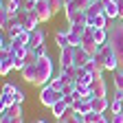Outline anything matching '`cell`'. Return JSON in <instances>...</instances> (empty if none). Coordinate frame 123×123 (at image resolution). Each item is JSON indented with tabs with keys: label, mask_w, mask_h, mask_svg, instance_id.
I'll list each match as a JSON object with an SVG mask.
<instances>
[{
	"label": "cell",
	"mask_w": 123,
	"mask_h": 123,
	"mask_svg": "<svg viewBox=\"0 0 123 123\" xmlns=\"http://www.w3.org/2000/svg\"><path fill=\"white\" fill-rule=\"evenodd\" d=\"M97 59H99V64L103 66V70H117V68H121V62H119V57H117V53H114V49L110 44H103V46H99V51H97V55H95Z\"/></svg>",
	"instance_id": "cell-1"
},
{
	"label": "cell",
	"mask_w": 123,
	"mask_h": 123,
	"mask_svg": "<svg viewBox=\"0 0 123 123\" xmlns=\"http://www.w3.org/2000/svg\"><path fill=\"white\" fill-rule=\"evenodd\" d=\"M35 64H37V81H35V86H46V84H51V79H53V70H55L51 55L37 57Z\"/></svg>",
	"instance_id": "cell-2"
},
{
	"label": "cell",
	"mask_w": 123,
	"mask_h": 123,
	"mask_svg": "<svg viewBox=\"0 0 123 123\" xmlns=\"http://www.w3.org/2000/svg\"><path fill=\"white\" fill-rule=\"evenodd\" d=\"M114 49L119 62H121V66H123V20L121 22H114L110 26V42H108Z\"/></svg>",
	"instance_id": "cell-3"
},
{
	"label": "cell",
	"mask_w": 123,
	"mask_h": 123,
	"mask_svg": "<svg viewBox=\"0 0 123 123\" xmlns=\"http://www.w3.org/2000/svg\"><path fill=\"white\" fill-rule=\"evenodd\" d=\"M64 99V92L62 90H57V88H53L51 84H46V86H42V90H40V103L44 105V108H53L57 101H62Z\"/></svg>",
	"instance_id": "cell-4"
},
{
	"label": "cell",
	"mask_w": 123,
	"mask_h": 123,
	"mask_svg": "<svg viewBox=\"0 0 123 123\" xmlns=\"http://www.w3.org/2000/svg\"><path fill=\"white\" fill-rule=\"evenodd\" d=\"M15 20H18V24L24 29V31H35L40 26V20L33 9H20L18 13H15Z\"/></svg>",
	"instance_id": "cell-5"
},
{
	"label": "cell",
	"mask_w": 123,
	"mask_h": 123,
	"mask_svg": "<svg viewBox=\"0 0 123 123\" xmlns=\"http://www.w3.org/2000/svg\"><path fill=\"white\" fill-rule=\"evenodd\" d=\"M64 15H66V22H68V24H88V15H86V11H81V9L66 7V9H64Z\"/></svg>",
	"instance_id": "cell-6"
},
{
	"label": "cell",
	"mask_w": 123,
	"mask_h": 123,
	"mask_svg": "<svg viewBox=\"0 0 123 123\" xmlns=\"http://www.w3.org/2000/svg\"><path fill=\"white\" fill-rule=\"evenodd\" d=\"M33 11H35V15H37L40 24H42V22H49L53 15H55V13L51 11V7H49V0H37V5L33 7Z\"/></svg>",
	"instance_id": "cell-7"
},
{
	"label": "cell",
	"mask_w": 123,
	"mask_h": 123,
	"mask_svg": "<svg viewBox=\"0 0 123 123\" xmlns=\"http://www.w3.org/2000/svg\"><path fill=\"white\" fill-rule=\"evenodd\" d=\"M75 66V46H68V49L59 51V70Z\"/></svg>",
	"instance_id": "cell-8"
},
{
	"label": "cell",
	"mask_w": 123,
	"mask_h": 123,
	"mask_svg": "<svg viewBox=\"0 0 123 123\" xmlns=\"http://www.w3.org/2000/svg\"><path fill=\"white\" fill-rule=\"evenodd\" d=\"M90 90L95 97H108V86H105V79H103V73L95 75V79L90 84Z\"/></svg>",
	"instance_id": "cell-9"
},
{
	"label": "cell",
	"mask_w": 123,
	"mask_h": 123,
	"mask_svg": "<svg viewBox=\"0 0 123 123\" xmlns=\"http://www.w3.org/2000/svg\"><path fill=\"white\" fill-rule=\"evenodd\" d=\"M101 5H103V13L108 15V20H119L121 18V9H119L117 0H101Z\"/></svg>",
	"instance_id": "cell-10"
},
{
	"label": "cell",
	"mask_w": 123,
	"mask_h": 123,
	"mask_svg": "<svg viewBox=\"0 0 123 123\" xmlns=\"http://www.w3.org/2000/svg\"><path fill=\"white\" fill-rule=\"evenodd\" d=\"M68 112H70V105L62 99V101H57L53 108H51V114L55 117V121H62L64 117H68Z\"/></svg>",
	"instance_id": "cell-11"
},
{
	"label": "cell",
	"mask_w": 123,
	"mask_h": 123,
	"mask_svg": "<svg viewBox=\"0 0 123 123\" xmlns=\"http://www.w3.org/2000/svg\"><path fill=\"white\" fill-rule=\"evenodd\" d=\"M46 40V31L44 29H35V31H31V40H29V49H37V46H42Z\"/></svg>",
	"instance_id": "cell-12"
},
{
	"label": "cell",
	"mask_w": 123,
	"mask_h": 123,
	"mask_svg": "<svg viewBox=\"0 0 123 123\" xmlns=\"http://www.w3.org/2000/svg\"><path fill=\"white\" fill-rule=\"evenodd\" d=\"M13 70V55L11 53H0V75H9Z\"/></svg>",
	"instance_id": "cell-13"
},
{
	"label": "cell",
	"mask_w": 123,
	"mask_h": 123,
	"mask_svg": "<svg viewBox=\"0 0 123 123\" xmlns=\"http://www.w3.org/2000/svg\"><path fill=\"white\" fill-rule=\"evenodd\" d=\"M22 79L26 84H33L35 86V81H37V64H26L22 68Z\"/></svg>",
	"instance_id": "cell-14"
},
{
	"label": "cell",
	"mask_w": 123,
	"mask_h": 123,
	"mask_svg": "<svg viewBox=\"0 0 123 123\" xmlns=\"http://www.w3.org/2000/svg\"><path fill=\"white\" fill-rule=\"evenodd\" d=\"M90 59H92L90 53H86L81 46H75V66H77V68H84Z\"/></svg>",
	"instance_id": "cell-15"
},
{
	"label": "cell",
	"mask_w": 123,
	"mask_h": 123,
	"mask_svg": "<svg viewBox=\"0 0 123 123\" xmlns=\"http://www.w3.org/2000/svg\"><path fill=\"white\" fill-rule=\"evenodd\" d=\"M92 110L99 112V114H105L108 110H110V99L108 97H95L92 99Z\"/></svg>",
	"instance_id": "cell-16"
},
{
	"label": "cell",
	"mask_w": 123,
	"mask_h": 123,
	"mask_svg": "<svg viewBox=\"0 0 123 123\" xmlns=\"http://www.w3.org/2000/svg\"><path fill=\"white\" fill-rule=\"evenodd\" d=\"M73 110L75 112H81V114H88V112H92V101H88V99H77L73 105Z\"/></svg>",
	"instance_id": "cell-17"
},
{
	"label": "cell",
	"mask_w": 123,
	"mask_h": 123,
	"mask_svg": "<svg viewBox=\"0 0 123 123\" xmlns=\"http://www.w3.org/2000/svg\"><path fill=\"white\" fill-rule=\"evenodd\" d=\"M88 24L95 26V29H108V15H105V13L92 15V18H88Z\"/></svg>",
	"instance_id": "cell-18"
},
{
	"label": "cell",
	"mask_w": 123,
	"mask_h": 123,
	"mask_svg": "<svg viewBox=\"0 0 123 123\" xmlns=\"http://www.w3.org/2000/svg\"><path fill=\"white\" fill-rule=\"evenodd\" d=\"M55 44L59 46V51H62V49H68V46H70L68 31H57V33H55Z\"/></svg>",
	"instance_id": "cell-19"
},
{
	"label": "cell",
	"mask_w": 123,
	"mask_h": 123,
	"mask_svg": "<svg viewBox=\"0 0 123 123\" xmlns=\"http://www.w3.org/2000/svg\"><path fill=\"white\" fill-rule=\"evenodd\" d=\"M95 42L99 46L108 44V42H110V31H108V29H95Z\"/></svg>",
	"instance_id": "cell-20"
},
{
	"label": "cell",
	"mask_w": 123,
	"mask_h": 123,
	"mask_svg": "<svg viewBox=\"0 0 123 123\" xmlns=\"http://www.w3.org/2000/svg\"><path fill=\"white\" fill-rule=\"evenodd\" d=\"M92 79H95V75L88 73L86 68H77V84H92Z\"/></svg>",
	"instance_id": "cell-21"
},
{
	"label": "cell",
	"mask_w": 123,
	"mask_h": 123,
	"mask_svg": "<svg viewBox=\"0 0 123 123\" xmlns=\"http://www.w3.org/2000/svg\"><path fill=\"white\" fill-rule=\"evenodd\" d=\"M13 105H15V97L9 95V92H2V97H0V110H9Z\"/></svg>",
	"instance_id": "cell-22"
},
{
	"label": "cell",
	"mask_w": 123,
	"mask_h": 123,
	"mask_svg": "<svg viewBox=\"0 0 123 123\" xmlns=\"http://www.w3.org/2000/svg\"><path fill=\"white\" fill-rule=\"evenodd\" d=\"M84 68H86L88 73H92V75H99V73H103V66L99 64V59H97V57H92V59L88 62V64H86Z\"/></svg>",
	"instance_id": "cell-23"
},
{
	"label": "cell",
	"mask_w": 123,
	"mask_h": 123,
	"mask_svg": "<svg viewBox=\"0 0 123 123\" xmlns=\"http://www.w3.org/2000/svg\"><path fill=\"white\" fill-rule=\"evenodd\" d=\"M66 84H70V81H68L62 73H59L57 77H53V79H51V86H53V88H57V90H64V86H66Z\"/></svg>",
	"instance_id": "cell-24"
},
{
	"label": "cell",
	"mask_w": 123,
	"mask_h": 123,
	"mask_svg": "<svg viewBox=\"0 0 123 123\" xmlns=\"http://www.w3.org/2000/svg\"><path fill=\"white\" fill-rule=\"evenodd\" d=\"M99 13H103V5H101V0H95V2L90 5V9L86 11V15L92 18V15H99Z\"/></svg>",
	"instance_id": "cell-25"
},
{
	"label": "cell",
	"mask_w": 123,
	"mask_h": 123,
	"mask_svg": "<svg viewBox=\"0 0 123 123\" xmlns=\"http://www.w3.org/2000/svg\"><path fill=\"white\" fill-rule=\"evenodd\" d=\"M114 90H123V66L114 70Z\"/></svg>",
	"instance_id": "cell-26"
},
{
	"label": "cell",
	"mask_w": 123,
	"mask_h": 123,
	"mask_svg": "<svg viewBox=\"0 0 123 123\" xmlns=\"http://www.w3.org/2000/svg\"><path fill=\"white\" fill-rule=\"evenodd\" d=\"M110 112H112V114L123 112V101H121V99H117V97H112V99H110Z\"/></svg>",
	"instance_id": "cell-27"
},
{
	"label": "cell",
	"mask_w": 123,
	"mask_h": 123,
	"mask_svg": "<svg viewBox=\"0 0 123 123\" xmlns=\"http://www.w3.org/2000/svg\"><path fill=\"white\" fill-rule=\"evenodd\" d=\"M22 31H24V29H22V26H20L18 22H15V24H13V26H11L9 31H7V37H9V40H15V37H18V35L22 33Z\"/></svg>",
	"instance_id": "cell-28"
},
{
	"label": "cell",
	"mask_w": 123,
	"mask_h": 123,
	"mask_svg": "<svg viewBox=\"0 0 123 123\" xmlns=\"http://www.w3.org/2000/svg\"><path fill=\"white\" fill-rule=\"evenodd\" d=\"M49 7H51L53 13H57V11H62V9H66L64 0H49Z\"/></svg>",
	"instance_id": "cell-29"
},
{
	"label": "cell",
	"mask_w": 123,
	"mask_h": 123,
	"mask_svg": "<svg viewBox=\"0 0 123 123\" xmlns=\"http://www.w3.org/2000/svg\"><path fill=\"white\" fill-rule=\"evenodd\" d=\"M35 53V57H44V55H49V51H46V44H42V46H37V49H31Z\"/></svg>",
	"instance_id": "cell-30"
},
{
	"label": "cell",
	"mask_w": 123,
	"mask_h": 123,
	"mask_svg": "<svg viewBox=\"0 0 123 123\" xmlns=\"http://www.w3.org/2000/svg\"><path fill=\"white\" fill-rule=\"evenodd\" d=\"M13 97H15V105H22V101H24V92H22L20 88L13 92Z\"/></svg>",
	"instance_id": "cell-31"
},
{
	"label": "cell",
	"mask_w": 123,
	"mask_h": 123,
	"mask_svg": "<svg viewBox=\"0 0 123 123\" xmlns=\"http://www.w3.org/2000/svg\"><path fill=\"white\" fill-rule=\"evenodd\" d=\"M84 117H86V121H88V123H97L99 112H95V110H92V112H88V114H84Z\"/></svg>",
	"instance_id": "cell-32"
},
{
	"label": "cell",
	"mask_w": 123,
	"mask_h": 123,
	"mask_svg": "<svg viewBox=\"0 0 123 123\" xmlns=\"http://www.w3.org/2000/svg\"><path fill=\"white\" fill-rule=\"evenodd\" d=\"M110 123H123V112H119V114H110Z\"/></svg>",
	"instance_id": "cell-33"
},
{
	"label": "cell",
	"mask_w": 123,
	"mask_h": 123,
	"mask_svg": "<svg viewBox=\"0 0 123 123\" xmlns=\"http://www.w3.org/2000/svg\"><path fill=\"white\" fill-rule=\"evenodd\" d=\"M15 90H18V88H15L13 84H5V86H2V92H9V95H13Z\"/></svg>",
	"instance_id": "cell-34"
},
{
	"label": "cell",
	"mask_w": 123,
	"mask_h": 123,
	"mask_svg": "<svg viewBox=\"0 0 123 123\" xmlns=\"http://www.w3.org/2000/svg\"><path fill=\"white\" fill-rule=\"evenodd\" d=\"M97 123H110V119H108V114H99Z\"/></svg>",
	"instance_id": "cell-35"
},
{
	"label": "cell",
	"mask_w": 123,
	"mask_h": 123,
	"mask_svg": "<svg viewBox=\"0 0 123 123\" xmlns=\"http://www.w3.org/2000/svg\"><path fill=\"white\" fill-rule=\"evenodd\" d=\"M9 123H24V117H11Z\"/></svg>",
	"instance_id": "cell-36"
},
{
	"label": "cell",
	"mask_w": 123,
	"mask_h": 123,
	"mask_svg": "<svg viewBox=\"0 0 123 123\" xmlns=\"http://www.w3.org/2000/svg\"><path fill=\"white\" fill-rule=\"evenodd\" d=\"M57 123H75V121H73V117H70V112H68V117H64L62 121H57Z\"/></svg>",
	"instance_id": "cell-37"
},
{
	"label": "cell",
	"mask_w": 123,
	"mask_h": 123,
	"mask_svg": "<svg viewBox=\"0 0 123 123\" xmlns=\"http://www.w3.org/2000/svg\"><path fill=\"white\" fill-rule=\"evenodd\" d=\"M114 97H117V99H121V101H123V90H117V92H114Z\"/></svg>",
	"instance_id": "cell-38"
},
{
	"label": "cell",
	"mask_w": 123,
	"mask_h": 123,
	"mask_svg": "<svg viewBox=\"0 0 123 123\" xmlns=\"http://www.w3.org/2000/svg\"><path fill=\"white\" fill-rule=\"evenodd\" d=\"M119 2V9H121V20H123V0H117Z\"/></svg>",
	"instance_id": "cell-39"
},
{
	"label": "cell",
	"mask_w": 123,
	"mask_h": 123,
	"mask_svg": "<svg viewBox=\"0 0 123 123\" xmlns=\"http://www.w3.org/2000/svg\"><path fill=\"white\" fill-rule=\"evenodd\" d=\"M73 2H75V0H64V5H66V7H68V5H73Z\"/></svg>",
	"instance_id": "cell-40"
},
{
	"label": "cell",
	"mask_w": 123,
	"mask_h": 123,
	"mask_svg": "<svg viewBox=\"0 0 123 123\" xmlns=\"http://www.w3.org/2000/svg\"><path fill=\"white\" fill-rule=\"evenodd\" d=\"M35 123H46V121H44V119H37V121H35Z\"/></svg>",
	"instance_id": "cell-41"
},
{
	"label": "cell",
	"mask_w": 123,
	"mask_h": 123,
	"mask_svg": "<svg viewBox=\"0 0 123 123\" xmlns=\"http://www.w3.org/2000/svg\"><path fill=\"white\" fill-rule=\"evenodd\" d=\"M84 123H88V121H84Z\"/></svg>",
	"instance_id": "cell-42"
}]
</instances>
